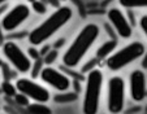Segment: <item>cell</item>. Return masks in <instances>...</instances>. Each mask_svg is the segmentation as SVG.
I'll return each instance as SVG.
<instances>
[{
	"mask_svg": "<svg viewBox=\"0 0 147 114\" xmlns=\"http://www.w3.org/2000/svg\"><path fill=\"white\" fill-rule=\"evenodd\" d=\"M73 17V9L68 5H61L42 23L34 27L29 34V42L33 47L40 45L51 39L61 27H64Z\"/></svg>",
	"mask_w": 147,
	"mask_h": 114,
	"instance_id": "cell-1",
	"label": "cell"
},
{
	"mask_svg": "<svg viewBox=\"0 0 147 114\" xmlns=\"http://www.w3.org/2000/svg\"><path fill=\"white\" fill-rule=\"evenodd\" d=\"M100 33V29L96 23H87L77 36L74 38L65 53L63 55V62L68 67H76L78 66L83 57L86 56L89 49L92 47L95 40L98 39Z\"/></svg>",
	"mask_w": 147,
	"mask_h": 114,
	"instance_id": "cell-2",
	"label": "cell"
},
{
	"mask_svg": "<svg viewBox=\"0 0 147 114\" xmlns=\"http://www.w3.org/2000/svg\"><path fill=\"white\" fill-rule=\"evenodd\" d=\"M103 73L99 69H94L87 73L86 84H85V93H83L82 110L83 114H96L100 105V96H102L103 86Z\"/></svg>",
	"mask_w": 147,
	"mask_h": 114,
	"instance_id": "cell-3",
	"label": "cell"
},
{
	"mask_svg": "<svg viewBox=\"0 0 147 114\" xmlns=\"http://www.w3.org/2000/svg\"><path fill=\"white\" fill-rule=\"evenodd\" d=\"M144 52H146V47L143 43L133 42L112 53L107 59V66L112 71H117V70L125 67L126 65L134 62L136 60L141 59L144 55Z\"/></svg>",
	"mask_w": 147,
	"mask_h": 114,
	"instance_id": "cell-4",
	"label": "cell"
},
{
	"mask_svg": "<svg viewBox=\"0 0 147 114\" xmlns=\"http://www.w3.org/2000/svg\"><path fill=\"white\" fill-rule=\"evenodd\" d=\"M17 92L22 93L28 99L34 100V103L39 104H46L51 99L50 91L46 88L45 86L36 83L34 79L30 78H18L14 84Z\"/></svg>",
	"mask_w": 147,
	"mask_h": 114,
	"instance_id": "cell-5",
	"label": "cell"
},
{
	"mask_svg": "<svg viewBox=\"0 0 147 114\" xmlns=\"http://www.w3.org/2000/svg\"><path fill=\"white\" fill-rule=\"evenodd\" d=\"M125 106V81L115 75L108 81V108L111 114H120Z\"/></svg>",
	"mask_w": 147,
	"mask_h": 114,
	"instance_id": "cell-6",
	"label": "cell"
},
{
	"mask_svg": "<svg viewBox=\"0 0 147 114\" xmlns=\"http://www.w3.org/2000/svg\"><path fill=\"white\" fill-rule=\"evenodd\" d=\"M30 16V7L28 4L20 3L12 7L0 21V27L4 33H12L17 30Z\"/></svg>",
	"mask_w": 147,
	"mask_h": 114,
	"instance_id": "cell-7",
	"label": "cell"
},
{
	"mask_svg": "<svg viewBox=\"0 0 147 114\" xmlns=\"http://www.w3.org/2000/svg\"><path fill=\"white\" fill-rule=\"evenodd\" d=\"M3 55L9 64L18 73H28L31 69V60L28 57L14 42H5L3 44Z\"/></svg>",
	"mask_w": 147,
	"mask_h": 114,
	"instance_id": "cell-8",
	"label": "cell"
},
{
	"mask_svg": "<svg viewBox=\"0 0 147 114\" xmlns=\"http://www.w3.org/2000/svg\"><path fill=\"white\" fill-rule=\"evenodd\" d=\"M40 79L45 83L50 84L55 89L60 92H67L69 91L70 86H72V81L67 74L61 73L60 70L55 69L52 66H46L40 70Z\"/></svg>",
	"mask_w": 147,
	"mask_h": 114,
	"instance_id": "cell-9",
	"label": "cell"
},
{
	"mask_svg": "<svg viewBox=\"0 0 147 114\" xmlns=\"http://www.w3.org/2000/svg\"><path fill=\"white\" fill-rule=\"evenodd\" d=\"M107 17H108V21L111 22V25L113 26V29L116 30L117 35L124 38V39H128L130 38L131 34H133V30H131V25L129 22V20L126 18L122 11L120 8H111L107 13Z\"/></svg>",
	"mask_w": 147,
	"mask_h": 114,
	"instance_id": "cell-10",
	"label": "cell"
},
{
	"mask_svg": "<svg viewBox=\"0 0 147 114\" xmlns=\"http://www.w3.org/2000/svg\"><path fill=\"white\" fill-rule=\"evenodd\" d=\"M130 96L134 101H143L147 93V78L143 70H134L129 77Z\"/></svg>",
	"mask_w": 147,
	"mask_h": 114,
	"instance_id": "cell-11",
	"label": "cell"
},
{
	"mask_svg": "<svg viewBox=\"0 0 147 114\" xmlns=\"http://www.w3.org/2000/svg\"><path fill=\"white\" fill-rule=\"evenodd\" d=\"M117 47V42L115 39H111V40H107L106 43H103L96 51V57L98 59H107L109 56L113 53V51L116 49Z\"/></svg>",
	"mask_w": 147,
	"mask_h": 114,
	"instance_id": "cell-12",
	"label": "cell"
},
{
	"mask_svg": "<svg viewBox=\"0 0 147 114\" xmlns=\"http://www.w3.org/2000/svg\"><path fill=\"white\" fill-rule=\"evenodd\" d=\"M53 100L59 104H70L78 100V93L74 91H68V92H60L53 97Z\"/></svg>",
	"mask_w": 147,
	"mask_h": 114,
	"instance_id": "cell-13",
	"label": "cell"
},
{
	"mask_svg": "<svg viewBox=\"0 0 147 114\" xmlns=\"http://www.w3.org/2000/svg\"><path fill=\"white\" fill-rule=\"evenodd\" d=\"M26 108H28L29 114H52L51 108H48L46 104L33 103V104H29Z\"/></svg>",
	"mask_w": 147,
	"mask_h": 114,
	"instance_id": "cell-14",
	"label": "cell"
},
{
	"mask_svg": "<svg viewBox=\"0 0 147 114\" xmlns=\"http://www.w3.org/2000/svg\"><path fill=\"white\" fill-rule=\"evenodd\" d=\"M1 91H3L4 95L8 96V97H14L17 93L16 87H14V84L11 83V82H3V84H1Z\"/></svg>",
	"mask_w": 147,
	"mask_h": 114,
	"instance_id": "cell-15",
	"label": "cell"
},
{
	"mask_svg": "<svg viewBox=\"0 0 147 114\" xmlns=\"http://www.w3.org/2000/svg\"><path fill=\"white\" fill-rule=\"evenodd\" d=\"M31 8L34 9V12L38 14H45L47 13V5L45 1H31L30 3Z\"/></svg>",
	"mask_w": 147,
	"mask_h": 114,
	"instance_id": "cell-16",
	"label": "cell"
},
{
	"mask_svg": "<svg viewBox=\"0 0 147 114\" xmlns=\"http://www.w3.org/2000/svg\"><path fill=\"white\" fill-rule=\"evenodd\" d=\"M57 57H59V51H56V49H50L47 55L45 56V62L48 65V66H51V65H52L53 62L57 60Z\"/></svg>",
	"mask_w": 147,
	"mask_h": 114,
	"instance_id": "cell-17",
	"label": "cell"
},
{
	"mask_svg": "<svg viewBox=\"0 0 147 114\" xmlns=\"http://www.w3.org/2000/svg\"><path fill=\"white\" fill-rule=\"evenodd\" d=\"M14 101H16V104L20 106H28L29 104H30L29 103V99L26 97V96H24L22 93H18V92H17L16 96H14Z\"/></svg>",
	"mask_w": 147,
	"mask_h": 114,
	"instance_id": "cell-18",
	"label": "cell"
},
{
	"mask_svg": "<svg viewBox=\"0 0 147 114\" xmlns=\"http://www.w3.org/2000/svg\"><path fill=\"white\" fill-rule=\"evenodd\" d=\"M96 59H92V60H90V62H87L85 66L82 67V73H89V71H91V70H94L95 69V65H96Z\"/></svg>",
	"mask_w": 147,
	"mask_h": 114,
	"instance_id": "cell-19",
	"label": "cell"
},
{
	"mask_svg": "<svg viewBox=\"0 0 147 114\" xmlns=\"http://www.w3.org/2000/svg\"><path fill=\"white\" fill-rule=\"evenodd\" d=\"M26 55H28V57L30 60H38L39 59V52L38 51H36V48H34V47H30L28 49V53H26Z\"/></svg>",
	"mask_w": 147,
	"mask_h": 114,
	"instance_id": "cell-20",
	"label": "cell"
},
{
	"mask_svg": "<svg viewBox=\"0 0 147 114\" xmlns=\"http://www.w3.org/2000/svg\"><path fill=\"white\" fill-rule=\"evenodd\" d=\"M139 27H141V30L143 31L144 34L147 33V17L146 16L141 17V20H139Z\"/></svg>",
	"mask_w": 147,
	"mask_h": 114,
	"instance_id": "cell-21",
	"label": "cell"
},
{
	"mask_svg": "<svg viewBox=\"0 0 147 114\" xmlns=\"http://www.w3.org/2000/svg\"><path fill=\"white\" fill-rule=\"evenodd\" d=\"M38 70H42L40 69V61H38V60H36V64L34 65V71H33V78H35L36 75H38Z\"/></svg>",
	"mask_w": 147,
	"mask_h": 114,
	"instance_id": "cell-22",
	"label": "cell"
},
{
	"mask_svg": "<svg viewBox=\"0 0 147 114\" xmlns=\"http://www.w3.org/2000/svg\"><path fill=\"white\" fill-rule=\"evenodd\" d=\"M48 51H50V45H43V49L39 52V55H43V56H46L48 53Z\"/></svg>",
	"mask_w": 147,
	"mask_h": 114,
	"instance_id": "cell-23",
	"label": "cell"
},
{
	"mask_svg": "<svg viewBox=\"0 0 147 114\" xmlns=\"http://www.w3.org/2000/svg\"><path fill=\"white\" fill-rule=\"evenodd\" d=\"M63 44H64V39H60V40H59V42H56V43H55V49L57 51L59 48H60Z\"/></svg>",
	"mask_w": 147,
	"mask_h": 114,
	"instance_id": "cell-24",
	"label": "cell"
},
{
	"mask_svg": "<svg viewBox=\"0 0 147 114\" xmlns=\"http://www.w3.org/2000/svg\"><path fill=\"white\" fill-rule=\"evenodd\" d=\"M3 4H4V1H0V5H3Z\"/></svg>",
	"mask_w": 147,
	"mask_h": 114,
	"instance_id": "cell-25",
	"label": "cell"
}]
</instances>
